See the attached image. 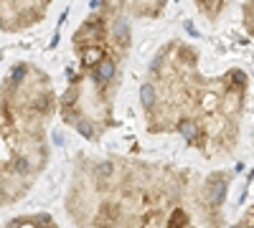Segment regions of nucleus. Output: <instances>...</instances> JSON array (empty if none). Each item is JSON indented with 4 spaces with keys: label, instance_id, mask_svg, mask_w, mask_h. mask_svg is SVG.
<instances>
[{
    "label": "nucleus",
    "instance_id": "nucleus-1",
    "mask_svg": "<svg viewBox=\"0 0 254 228\" xmlns=\"http://www.w3.org/2000/svg\"><path fill=\"white\" fill-rule=\"evenodd\" d=\"M54 107L49 76L31 64H15L0 84V208L23 198L46 168Z\"/></svg>",
    "mask_w": 254,
    "mask_h": 228
},
{
    "label": "nucleus",
    "instance_id": "nucleus-2",
    "mask_svg": "<svg viewBox=\"0 0 254 228\" xmlns=\"http://www.w3.org/2000/svg\"><path fill=\"white\" fill-rule=\"evenodd\" d=\"M46 15V3H0V31H18L38 23Z\"/></svg>",
    "mask_w": 254,
    "mask_h": 228
},
{
    "label": "nucleus",
    "instance_id": "nucleus-3",
    "mask_svg": "<svg viewBox=\"0 0 254 228\" xmlns=\"http://www.w3.org/2000/svg\"><path fill=\"white\" fill-rule=\"evenodd\" d=\"M3 228H56V223L49 213H33V216H18L8 221Z\"/></svg>",
    "mask_w": 254,
    "mask_h": 228
},
{
    "label": "nucleus",
    "instance_id": "nucleus-4",
    "mask_svg": "<svg viewBox=\"0 0 254 228\" xmlns=\"http://www.w3.org/2000/svg\"><path fill=\"white\" fill-rule=\"evenodd\" d=\"M110 38L117 41V44L125 48L127 44H130V26H127L125 20H115V23L110 26Z\"/></svg>",
    "mask_w": 254,
    "mask_h": 228
},
{
    "label": "nucleus",
    "instance_id": "nucleus-5",
    "mask_svg": "<svg viewBox=\"0 0 254 228\" xmlns=\"http://www.w3.org/2000/svg\"><path fill=\"white\" fill-rule=\"evenodd\" d=\"M140 101L147 109H153V104H155V89H153V84H142L140 87Z\"/></svg>",
    "mask_w": 254,
    "mask_h": 228
},
{
    "label": "nucleus",
    "instance_id": "nucleus-6",
    "mask_svg": "<svg viewBox=\"0 0 254 228\" xmlns=\"http://www.w3.org/2000/svg\"><path fill=\"white\" fill-rule=\"evenodd\" d=\"M231 228H242V226H231Z\"/></svg>",
    "mask_w": 254,
    "mask_h": 228
}]
</instances>
